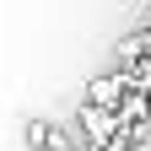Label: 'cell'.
I'll list each match as a JSON object with an SVG mask.
<instances>
[{"mask_svg": "<svg viewBox=\"0 0 151 151\" xmlns=\"http://www.w3.org/2000/svg\"><path fill=\"white\" fill-rule=\"evenodd\" d=\"M129 81H135L140 92H151V54H146L140 65H129Z\"/></svg>", "mask_w": 151, "mask_h": 151, "instance_id": "cell-7", "label": "cell"}, {"mask_svg": "<svg viewBox=\"0 0 151 151\" xmlns=\"http://www.w3.org/2000/svg\"><path fill=\"white\" fill-rule=\"evenodd\" d=\"M22 135H27V146H32V151H43V146H49V135H54V124H43V119H32V124L22 129Z\"/></svg>", "mask_w": 151, "mask_h": 151, "instance_id": "cell-5", "label": "cell"}, {"mask_svg": "<svg viewBox=\"0 0 151 151\" xmlns=\"http://www.w3.org/2000/svg\"><path fill=\"white\" fill-rule=\"evenodd\" d=\"M119 119H124V129H135V124H146V119H151V92H140V86H129V97L119 103Z\"/></svg>", "mask_w": 151, "mask_h": 151, "instance_id": "cell-3", "label": "cell"}, {"mask_svg": "<svg viewBox=\"0 0 151 151\" xmlns=\"http://www.w3.org/2000/svg\"><path fill=\"white\" fill-rule=\"evenodd\" d=\"M146 32H151V22H146Z\"/></svg>", "mask_w": 151, "mask_h": 151, "instance_id": "cell-9", "label": "cell"}, {"mask_svg": "<svg viewBox=\"0 0 151 151\" xmlns=\"http://www.w3.org/2000/svg\"><path fill=\"white\" fill-rule=\"evenodd\" d=\"M97 151H140V146H135V140H129V129H119V135H113V140H103Z\"/></svg>", "mask_w": 151, "mask_h": 151, "instance_id": "cell-8", "label": "cell"}, {"mask_svg": "<svg viewBox=\"0 0 151 151\" xmlns=\"http://www.w3.org/2000/svg\"><path fill=\"white\" fill-rule=\"evenodd\" d=\"M129 70H103V76H92L86 81V103H97V108H119L129 97Z\"/></svg>", "mask_w": 151, "mask_h": 151, "instance_id": "cell-2", "label": "cell"}, {"mask_svg": "<svg viewBox=\"0 0 151 151\" xmlns=\"http://www.w3.org/2000/svg\"><path fill=\"white\" fill-rule=\"evenodd\" d=\"M113 54H119V65H113V70H129V65H140L146 54H151V32H129V38H124V43L113 49Z\"/></svg>", "mask_w": 151, "mask_h": 151, "instance_id": "cell-4", "label": "cell"}, {"mask_svg": "<svg viewBox=\"0 0 151 151\" xmlns=\"http://www.w3.org/2000/svg\"><path fill=\"white\" fill-rule=\"evenodd\" d=\"M76 146H81V135H70V129L54 124V135H49V146H43V151H76Z\"/></svg>", "mask_w": 151, "mask_h": 151, "instance_id": "cell-6", "label": "cell"}, {"mask_svg": "<svg viewBox=\"0 0 151 151\" xmlns=\"http://www.w3.org/2000/svg\"><path fill=\"white\" fill-rule=\"evenodd\" d=\"M76 124H81V135L86 140H113L124 129V119H119V108H97V103H81V113H76Z\"/></svg>", "mask_w": 151, "mask_h": 151, "instance_id": "cell-1", "label": "cell"}]
</instances>
